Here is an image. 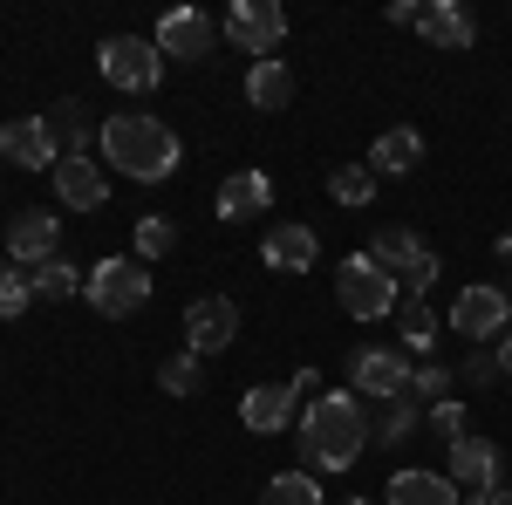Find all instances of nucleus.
Here are the masks:
<instances>
[{"instance_id": "obj_32", "label": "nucleus", "mask_w": 512, "mask_h": 505, "mask_svg": "<svg viewBox=\"0 0 512 505\" xmlns=\"http://www.w3.org/2000/svg\"><path fill=\"white\" fill-rule=\"evenodd\" d=\"M451 389H458V376H451L444 362H417V369H410V396H417L424 410H431V403H444Z\"/></svg>"}, {"instance_id": "obj_1", "label": "nucleus", "mask_w": 512, "mask_h": 505, "mask_svg": "<svg viewBox=\"0 0 512 505\" xmlns=\"http://www.w3.org/2000/svg\"><path fill=\"white\" fill-rule=\"evenodd\" d=\"M301 451H308V465L315 471H349L362 451H369V403L355 396V389H328V396H308V410H301Z\"/></svg>"}, {"instance_id": "obj_20", "label": "nucleus", "mask_w": 512, "mask_h": 505, "mask_svg": "<svg viewBox=\"0 0 512 505\" xmlns=\"http://www.w3.org/2000/svg\"><path fill=\"white\" fill-rule=\"evenodd\" d=\"M383 505H465V492L451 485V471L403 465V471H390V485H383Z\"/></svg>"}, {"instance_id": "obj_10", "label": "nucleus", "mask_w": 512, "mask_h": 505, "mask_svg": "<svg viewBox=\"0 0 512 505\" xmlns=\"http://www.w3.org/2000/svg\"><path fill=\"white\" fill-rule=\"evenodd\" d=\"M444 451H451V485H458L465 499L506 485V451H499L492 437H472V430H465V437H451Z\"/></svg>"}, {"instance_id": "obj_38", "label": "nucleus", "mask_w": 512, "mask_h": 505, "mask_svg": "<svg viewBox=\"0 0 512 505\" xmlns=\"http://www.w3.org/2000/svg\"><path fill=\"white\" fill-rule=\"evenodd\" d=\"M499 253H506V260H512V233H499Z\"/></svg>"}, {"instance_id": "obj_18", "label": "nucleus", "mask_w": 512, "mask_h": 505, "mask_svg": "<svg viewBox=\"0 0 512 505\" xmlns=\"http://www.w3.org/2000/svg\"><path fill=\"white\" fill-rule=\"evenodd\" d=\"M212 212H219V219H260V212H274V178H267V171H253V164H239L233 178H226V185H219V198H212Z\"/></svg>"}, {"instance_id": "obj_7", "label": "nucleus", "mask_w": 512, "mask_h": 505, "mask_svg": "<svg viewBox=\"0 0 512 505\" xmlns=\"http://www.w3.org/2000/svg\"><path fill=\"white\" fill-rule=\"evenodd\" d=\"M321 376L315 369H301L294 383H253L246 396H239V424L253 430V437H280V430L301 424V410H308V389H315Z\"/></svg>"}, {"instance_id": "obj_12", "label": "nucleus", "mask_w": 512, "mask_h": 505, "mask_svg": "<svg viewBox=\"0 0 512 505\" xmlns=\"http://www.w3.org/2000/svg\"><path fill=\"white\" fill-rule=\"evenodd\" d=\"M239 342V301L233 294H198L185 308V349L192 355H219Z\"/></svg>"}, {"instance_id": "obj_34", "label": "nucleus", "mask_w": 512, "mask_h": 505, "mask_svg": "<svg viewBox=\"0 0 512 505\" xmlns=\"http://www.w3.org/2000/svg\"><path fill=\"white\" fill-rule=\"evenodd\" d=\"M465 383L478 389H492V383H506V369H499V349H478L472 362H465Z\"/></svg>"}, {"instance_id": "obj_16", "label": "nucleus", "mask_w": 512, "mask_h": 505, "mask_svg": "<svg viewBox=\"0 0 512 505\" xmlns=\"http://www.w3.org/2000/svg\"><path fill=\"white\" fill-rule=\"evenodd\" d=\"M260 260H267V273H308V267L321 260L315 226H301V219H280V226H267V239H260Z\"/></svg>"}, {"instance_id": "obj_6", "label": "nucleus", "mask_w": 512, "mask_h": 505, "mask_svg": "<svg viewBox=\"0 0 512 505\" xmlns=\"http://www.w3.org/2000/svg\"><path fill=\"white\" fill-rule=\"evenodd\" d=\"M335 301H342L349 321H390L396 301H403V287H396L369 253H349V260L335 267Z\"/></svg>"}, {"instance_id": "obj_15", "label": "nucleus", "mask_w": 512, "mask_h": 505, "mask_svg": "<svg viewBox=\"0 0 512 505\" xmlns=\"http://www.w3.org/2000/svg\"><path fill=\"white\" fill-rule=\"evenodd\" d=\"M0 157H7L14 171H55V164H62V151H55V137H48V123H41V117L0 123Z\"/></svg>"}, {"instance_id": "obj_29", "label": "nucleus", "mask_w": 512, "mask_h": 505, "mask_svg": "<svg viewBox=\"0 0 512 505\" xmlns=\"http://www.w3.org/2000/svg\"><path fill=\"white\" fill-rule=\"evenodd\" d=\"M328 198H335V205H369V198H376V171H369V164H335V171H328Z\"/></svg>"}, {"instance_id": "obj_17", "label": "nucleus", "mask_w": 512, "mask_h": 505, "mask_svg": "<svg viewBox=\"0 0 512 505\" xmlns=\"http://www.w3.org/2000/svg\"><path fill=\"white\" fill-rule=\"evenodd\" d=\"M48 178H55V198H62L69 212H96V205L110 198V171H103V157H62Z\"/></svg>"}, {"instance_id": "obj_36", "label": "nucleus", "mask_w": 512, "mask_h": 505, "mask_svg": "<svg viewBox=\"0 0 512 505\" xmlns=\"http://www.w3.org/2000/svg\"><path fill=\"white\" fill-rule=\"evenodd\" d=\"M465 505H512V492L499 485V492H478V499H465Z\"/></svg>"}, {"instance_id": "obj_8", "label": "nucleus", "mask_w": 512, "mask_h": 505, "mask_svg": "<svg viewBox=\"0 0 512 505\" xmlns=\"http://www.w3.org/2000/svg\"><path fill=\"white\" fill-rule=\"evenodd\" d=\"M444 328H458L465 342H499L512 328V301L492 287V280H472V287H458V301L444 314Z\"/></svg>"}, {"instance_id": "obj_27", "label": "nucleus", "mask_w": 512, "mask_h": 505, "mask_svg": "<svg viewBox=\"0 0 512 505\" xmlns=\"http://www.w3.org/2000/svg\"><path fill=\"white\" fill-rule=\"evenodd\" d=\"M158 389L164 396H198V389H205V355H192V349L164 355L158 362Z\"/></svg>"}, {"instance_id": "obj_4", "label": "nucleus", "mask_w": 512, "mask_h": 505, "mask_svg": "<svg viewBox=\"0 0 512 505\" xmlns=\"http://www.w3.org/2000/svg\"><path fill=\"white\" fill-rule=\"evenodd\" d=\"M82 301L103 314V321H130V314L151 301V267H144V260H123V253H110V260H96V267H89V280H82Z\"/></svg>"}, {"instance_id": "obj_11", "label": "nucleus", "mask_w": 512, "mask_h": 505, "mask_svg": "<svg viewBox=\"0 0 512 505\" xmlns=\"http://www.w3.org/2000/svg\"><path fill=\"white\" fill-rule=\"evenodd\" d=\"M410 369L417 362H403V349H383V342H369V349L349 355V383L362 403H390V396H403L410 389Z\"/></svg>"}, {"instance_id": "obj_14", "label": "nucleus", "mask_w": 512, "mask_h": 505, "mask_svg": "<svg viewBox=\"0 0 512 505\" xmlns=\"http://www.w3.org/2000/svg\"><path fill=\"white\" fill-rule=\"evenodd\" d=\"M151 41H158L164 62H205L212 41H219V28H212V14H198V7H171Z\"/></svg>"}, {"instance_id": "obj_35", "label": "nucleus", "mask_w": 512, "mask_h": 505, "mask_svg": "<svg viewBox=\"0 0 512 505\" xmlns=\"http://www.w3.org/2000/svg\"><path fill=\"white\" fill-rule=\"evenodd\" d=\"M417 14H424V0H390V7H383L390 28H417Z\"/></svg>"}, {"instance_id": "obj_23", "label": "nucleus", "mask_w": 512, "mask_h": 505, "mask_svg": "<svg viewBox=\"0 0 512 505\" xmlns=\"http://www.w3.org/2000/svg\"><path fill=\"white\" fill-rule=\"evenodd\" d=\"M417 424H424V403H417L410 389L390 396V403H376V410H369V451H396V444H410Z\"/></svg>"}, {"instance_id": "obj_37", "label": "nucleus", "mask_w": 512, "mask_h": 505, "mask_svg": "<svg viewBox=\"0 0 512 505\" xmlns=\"http://www.w3.org/2000/svg\"><path fill=\"white\" fill-rule=\"evenodd\" d=\"M499 369H506V383H512V328L499 335Z\"/></svg>"}, {"instance_id": "obj_9", "label": "nucleus", "mask_w": 512, "mask_h": 505, "mask_svg": "<svg viewBox=\"0 0 512 505\" xmlns=\"http://www.w3.org/2000/svg\"><path fill=\"white\" fill-rule=\"evenodd\" d=\"M226 41H233L239 55L274 62V48L287 41V7L280 0H233L226 7Z\"/></svg>"}, {"instance_id": "obj_19", "label": "nucleus", "mask_w": 512, "mask_h": 505, "mask_svg": "<svg viewBox=\"0 0 512 505\" xmlns=\"http://www.w3.org/2000/svg\"><path fill=\"white\" fill-rule=\"evenodd\" d=\"M417 35L431 41V48H444V55H465L478 41V21H472V7H458V0H424Z\"/></svg>"}, {"instance_id": "obj_28", "label": "nucleus", "mask_w": 512, "mask_h": 505, "mask_svg": "<svg viewBox=\"0 0 512 505\" xmlns=\"http://www.w3.org/2000/svg\"><path fill=\"white\" fill-rule=\"evenodd\" d=\"M260 505H321L315 471H274L267 492H260Z\"/></svg>"}, {"instance_id": "obj_33", "label": "nucleus", "mask_w": 512, "mask_h": 505, "mask_svg": "<svg viewBox=\"0 0 512 505\" xmlns=\"http://www.w3.org/2000/svg\"><path fill=\"white\" fill-rule=\"evenodd\" d=\"M424 417H431V430L437 437H444V444H451V437H465V403H458V396H444V403H431V410H424Z\"/></svg>"}, {"instance_id": "obj_24", "label": "nucleus", "mask_w": 512, "mask_h": 505, "mask_svg": "<svg viewBox=\"0 0 512 505\" xmlns=\"http://www.w3.org/2000/svg\"><path fill=\"white\" fill-rule=\"evenodd\" d=\"M246 103H253V110H287V103H294V69H287V62H253V69H246Z\"/></svg>"}, {"instance_id": "obj_39", "label": "nucleus", "mask_w": 512, "mask_h": 505, "mask_svg": "<svg viewBox=\"0 0 512 505\" xmlns=\"http://www.w3.org/2000/svg\"><path fill=\"white\" fill-rule=\"evenodd\" d=\"M349 505H369V499H349Z\"/></svg>"}, {"instance_id": "obj_13", "label": "nucleus", "mask_w": 512, "mask_h": 505, "mask_svg": "<svg viewBox=\"0 0 512 505\" xmlns=\"http://www.w3.org/2000/svg\"><path fill=\"white\" fill-rule=\"evenodd\" d=\"M55 253H62V219H55L48 205H28V212L7 219V260H14V267H41V260H55Z\"/></svg>"}, {"instance_id": "obj_26", "label": "nucleus", "mask_w": 512, "mask_h": 505, "mask_svg": "<svg viewBox=\"0 0 512 505\" xmlns=\"http://www.w3.org/2000/svg\"><path fill=\"white\" fill-rule=\"evenodd\" d=\"M28 280H35V301H76V287L89 280V273H76V260H41V267H28Z\"/></svg>"}, {"instance_id": "obj_21", "label": "nucleus", "mask_w": 512, "mask_h": 505, "mask_svg": "<svg viewBox=\"0 0 512 505\" xmlns=\"http://www.w3.org/2000/svg\"><path fill=\"white\" fill-rule=\"evenodd\" d=\"M41 123H48L62 157H96V144H103V123H89V103H76V96H62Z\"/></svg>"}, {"instance_id": "obj_25", "label": "nucleus", "mask_w": 512, "mask_h": 505, "mask_svg": "<svg viewBox=\"0 0 512 505\" xmlns=\"http://www.w3.org/2000/svg\"><path fill=\"white\" fill-rule=\"evenodd\" d=\"M396 328H403V349L431 362V349H437V328H444L431 301H396Z\"/></svg>"}, {"instance_id": "obj_5", "label": "nucleus", "mask_w": 512, "mask_h": 505, "mask_svg": "<svg viewBox=\"0 0 512 505\" xmlns=\"http://www.w3.org/2000/svg\"><path fill=\"white\" fill-rule=\"evenodd\" d=\"M96 69H103V82L123 89V96H151L164 82V55H158L151 35H103L96 41Z\"/></svg>"}, {"instance_id": "obj_3", "label": "nucleus", "mask_w": 512, "mask_h": 505, "mask_svg": "<svg viewBox=\"0 0 512 505\" xmlns=\"http://www.w3.org/2000/svg\"><path fill=\"white\" fill-rule=\"evenodd\" d=\"M362 253H369V260H376V267L403 287V301H424V294L437 287V273H444V260H437V253L410 233V226H383V233L369 239Z\"/></svg>"}, {"instance_id": "obj_31", "label": "nucleus", "mask_w": 512, "mask_h": 505, "mask_svg": "<svg viewBox=\"0 0 512 505\" xmlns=\"http://www.w3.org/2000/svg\"><path fill=\"white\" fill-rule=\"evenodd\" d=\"M171 246H178V226H171L164 212H151V219H137V260H144V267H158V260L171 253Z\"/></svg>"}, {"instance_id": "obj_30", "label": "nucleus", "mask_w": 512, "mask_h": 505, "mask_svg": "<svg viewBox=\"0 0 512 505\" xmlns=\"http://www.w3.org/2000/svg\"><path fill=\"white\" fill-rule=\"evenodd\" d=\"M28 308H35V280H28V267L0 260V321H21Z\"/></svg>"}, {"instance_id": "obj_22", "label": "nucleus", "mask_w": 512, "mask_h": 505, "mask_svg": "<svg viewBox=\"0 0 512 505\" xmlns=\"http://www.w3.org/2000/svg\"><path fill=\"white\" fill-rule=\"evenodd\" d=\"M376 178H410L417 164H424V130H410V123H396V130H383L376 144H369V157H362Z\"/></svg>"}, {"instance_id": "obj_2", "label": "nucleus", "mask_w": 512, "mask_h": 505, "mask_svg": "<svg viewBox=\"0 0 512 505\" xmlns=\"http://www.w3.org/2000/svg\"><path fill=\"white\" fill-rule=\"evenodd\" d=\"M96 157H103L110 171H123L130 185H164V178L185 164V144H178V130H171L164 117L123 110V117L103 123V144H96Z\"/></svg>"}]
</instances>
